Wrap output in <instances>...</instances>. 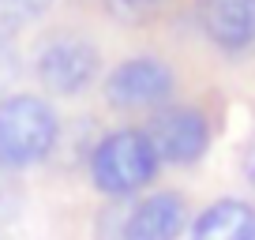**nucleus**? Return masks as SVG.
Returning <instances> with one entry per match:
<instances>
[{
    "label": "nucleus",
    "instance_id": "nucleus-8",
    "mask_svg": "<svg viewBox=\"0 0 255 240\" xmlns=\"http://www.w3.org/2000/svg\"><path fill=\"white\" fill-rule=\"evenodd\" d=\"M191 240H255V207L240 199H218L195 218Z\"/></svg>",
    "mask_w": 255,
    "mask_h": 240
},
{
    "label": "nucleus",
    "instance_id": "nucleus-7",
    "mask_svg": "<svg viewBox=\"0 0 255 240\" xmlns=\"http://www.w3.org/2000/svg\"><path fill=\"white\" fill-rule=\"evenodd\" d=\"M188 222V203L176 192H158L146 195L143 203L124 214L120 240H176Z\"/></svg>",
    "mask_w": 255,
    "mask_h": 240
},
{
    "label": "nucleus",
    "instance_id": "nucleus-3",
    "mask_svg": "<svg viewBox=\"0 0 255 240\" xmlns=\"http://www.w3.org/2000/svg\"><path fill=\"white\" fill-rule=\"evenodd\" d=\"M102 56L79 34H49L34 49V75L56 98H75L98 79Z\"/></svg>",
    "mask_w": 255,
    "mask_h": 240
},
{
    "label": "nucleus",
    "instance_id": "nucleus-10",
    "mask_svg": "<svg viewBox=\"0 0 255 240\" xmlns=\"http://www.w3.org/2000/svg\"><path fill=\"white\" fill-rule=\"evenodd\" d=\"M105 11L120 23H146V19L158 11L161 0H102Z\"/></svg>",
    "mask_w": 255,
    "mask_h": 240
},
{
    "label": "nucleus",
    "instance_id": "nucleus-4",
    "mask_svg": "<svg viewBox=\"0 0 255 240\" xmlns=\"http://www.w3.org/2000/svg\"><path fill=\"white\" fill-rule=\"evenodd\" d=\"M173 90H176V75L158 56H128L105 75V102L124 113L165 109Z\"/></svg>",
    "mask_w": 255,
    "mask_h": 240
},
{
    "label": "nucleus",
    "instance_id": "nucleus-2",
    "mask_svg": "<svg viewBox=\"0 0 255 240\" xmlns=\"http://www.w3.org/2000/svg\"><path fill=\"white\" fill-rule=\"evenodd\" d=\"M158 150H154L150 135L139 128H120L109 131L94 143L90 150V184L105 195H131L139 188H146L158 176Z\"/></svg>",
    "mask_w": 255,
    "mask_h": 240
},
{
    "label": "nucleus",
    "instance_id": "nucleus-9",
    "mask_svg": "<svg viewBox=\"0 0 255 240\" xmlns=\"http://www.w3.org/2000/svg\"><path fill=\"white\" fill-rule=\"evenodd\" d=\"M53 4H56V0H0V38L11 41V34H15L19 23L45 15Z\"/></svg>",
    "mask_w": 255,
    "mask_h": 240
},
{
    "label": "nucleus",
    "instance_id": "nucleus-12",
    "mask_svg": "<svg viewBox=\"0 0 255 240\" xmlns=\"http://www.w3.org/2000/svg\"><path fill=\"white\" fill-rule=\"evenodd\" d=\"M244 176H248V184L255 188V135H252V143H248V150H244Z\"/></svg>",
    "mask_w": 255,
    "mask_h": 240
},
{
    "label": "nucleus",
    "instance_id": "nucleus-11",
    "mask_svg": "<svg viewBox=\"0 0 255 240\" xmlns=\"http://www.w3.org/2000/svg\"><path fill=\"white\" fill-rule=\"evenodd\" d=\"M19 79V56L8 38H0V98H8V87Z\"/></svg>",
    "mask_w": 255,
    "mask_h": 240
},
{
    "label": "nucleus",
    "instance_id": "nucleus-6",
    "mask_svg": "<svg viewBox=\"0 0 255 240\" xmlns=\"http://www.w3.org/2000/svg\"><path fill=\"white\" fill-rule=\"evenodd\" d=\"M199 26L222 53L255 49V0H199Z\"/></svg>",
    "mask_w": 255,
    "mask_h": 240
},
{
    "label": "nucleus",
    "instance_id": "nucleus-5",
    "mask_svg": "<svg viewBox=\"0 0 255 240\" xmlns=\"http://www.w3.org/2000/svg\"><path fill=\"white\" fill-rule=\"evenodd\" d=\"M146 135H150L161 161H169V165H191L210 146V124L191 105H165V109H158L150 117Z\"/></svg>",
    "mask_w": 255,
    "mask_h": 240
},
{
    "label": "nucleus",
    "instance_id": "nucleus-1",
    "mask_svg": "<svg viewBox=\"0 0 255 240\" xmlns=\"http://www.w3.org/2000/svg\"><path fill=\"white\" fill-rule=\"evenodd\" d=\"M60 120L53 105L38 94L0 98V173L45 161L56 150Z\"/></svg>",
    "mask_w": 255,
    "mask_h": 240
}]
</instances>
